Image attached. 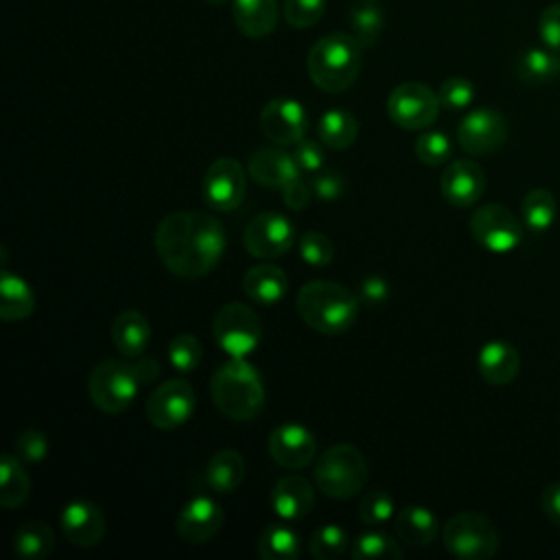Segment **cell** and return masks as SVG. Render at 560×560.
Returning <instances> with one entry per match:
<instances>
[{
  "label": "cell",
  "instance_id": "cell-1",
  "mask_svg": "<svg viewBox=\"0 0 560 560\" xmlns=\"http://www.w3.org/2000/svg\"><path fill=\"white\" fill-rule=\"evenodd\" d=\"M153 238L164 267L184 280L210 273L223 258L228 245L223 223L208 212L192 210L166 214L158 223Z\"/></svg>",
  "mask_w": 560,
  "mask_h": 560
},
{
  "label": "cell",
  "instance_id": "cell-2",
  "mask_svg": "<svg viewBox=\"0 0 560 560\" xmlns=\"http://www.w3.org/2000/svg\"><path fill=\"white\" fill-rule=\"evenodd\" d=\"M210 396L225 418L249 422L265 407V383L245 357H232L212 372Z\"/></svg>",
  "mask_w": 560,
  "mask_h": 560
},
{
  "label": "cell",
  "instance_id": "cell-3",
  "mask_svg": "<svg viewBox=\"0 0 560 560\" xmlns=\"http://www.w3.org/2000/svg\"><path fill=\"white\" fill-rule=\"evenodd\" d=\"M295 308L315 332L343 335L357 322L359 300L337 282L311 280L298 291Z\"/></svg>",
  "mask_w": 560,
  "mask_h": 560
},
{
  "label": "cell",
  "instance_id": "cell-4",
  "mask_svg": "<svg viewBox=\"0 0 560 560\" xmlns=\"http://www.w3.org/2000/svg\"><path fill=\"white\" fill-rule=\"evenodd\" d=\"M361 44L346 33H332L315 42L306 57V70L311 81L324 92H343L348 90L363 63Z\"/></svg>",
  "mask_w": 560,
  "mask_h": 560
},
{
  "label": "cell",
  "instance_id": "cell-5",
  "mask_svg": "<svg viewBox=\"0 0 560 560\" xmlns=\"http://www.w3.org/2000/svg\"><path fill=\"white\" fill-rule=\"evenodd\" d=\"M368 462L352 444H337L326 448L315 462V486L332 499H350L359 494L368 481Z\"/></svg>",
  "mask_w": 560,
  "mask_h": 560
},
{
  "label": "cell",
  "instance_id": "cell-6",
  "mask_svg": "<svg viewBox=\"0 0 560 560\" xmlns=\"http://www.w3.org/2000/svg\"><path fill=\"white\" fill-rule=\"evenodd\" d=\"M446 551L459 560H490L499 551V529L481 512H459L442 529Z\"/></svg>",
  "mask_w": 560,
  "mask_h": 560
},
{
  "label": "cell",
  "instance_id": "cell-7",
  "mask_svg": "<svg viewBox=\"0 0 560 560\" xmlns=\"http://www.w3.org/2000/svg\"><path fill=\"white\" fill-rule=\"evenodd\" d=\"M140 385L142 383L131 363L105 359L90 372L88 394L96 409L105 413H120L133 402Z\"/></svg>",
  "mask_w": 560,
  "mask_h": 560
},
{
  "label": "cell",
  "instance_id": "cell-8",
  "mask_svg": "<svg viewBox=\"0 0 560 560\" xmlns=\"http://www.w3.org/2000/svg\"><path fill=\"white\" fill-rule=\"evenodd\" d=\"M212 332L221 350L230 357H247L262 341V322L254 308L241 302H230L217 311Z\"/></svg>",
  "mask_w": 560,
  "mask_h": 560
},
{
  "label": "cell",
  "instance_id": "cell-9",
  "mask_svg": "<svg viewBox=\"0 0 560 560\" xmlns=\"http://www.w3.org/2000/svg\"><path fill=\"white\" fill-rule=\"evenodd\" d=\"M470 234L483 249L508 254L523 241V225L510 208L501 203H486L472 212Z\"/></svg>",
  "mask_w": 560,
  "mask_h": 560
},
{
  "label": "cell",
  "instance_id": "cell-10",
  "mask_svg": "<svg viewBox=\"0 0 560 560\" xmlns=\"http://www.w3.org/2000/svg\"><path fill=\"white\" fill-rule=\"evenodd\" d=\"M440 105L442 103L438 94L429 85L407 81L392 90L387 98V114L394 120V125L407 131H418L429 127L438 118Z\"/></svg>",
  "mask_w": 560,
  "mask_h": 560
},
{
  "label": "cell",
  "instance_id": "cell-11",
  "mask_svg": "<svg viewBox=\"0 0 560 560\" xmlns=\"http://www.w3.org/2000/svg\"><path fill=\"white\" fill-rule=\"evenodd\" d=\"M195 389L188 381H164L151 392L147 400V418L158 429H177L195 413Z\"/></svg>",
  "mask_w": 560,
  "mask_h": 560
},
{
  "label": "cell",
  "instance_id": "cell-12",
  "mask_svg": "<svg viewBox=\"0 0 560 560\" xmlns=\"http://www.w3.org/2000/svg\"><path fill=\"white\" fill-rule=\"evenodd\" d=\"M293 243H295V228L280 212L256 214L243 232V245L256 258L284 256L293 247Z\"/></svg>",
  "mask_w": 560,
  "mask_h": 560
},
{
  "label": "cell",
  "instance_id": "cell-13",
  "mask_svg": "<svg viewBox=\"0 0 560 560\" xmlns=\"http://www.w3.org/2000/svg\"><path fill=\"white\" fill-rule=\"evenodd\" d=\"M508 120L501 112L481 107L464 116L457 127L459 147L470 155H488L499 151L508 140Z\"/></svg>",
  "mask_w": 560,
  "mask_h": 560
},
{
  "label": "cell",
  "instance_id": "cell-14",
  "mask_svg": "<svg viewBox=\"0 0 560 560\" xmlns=\"http://www.w3.org/2000/svg\"><path fill=\"white\" fill-rule=\"evenodd\" d=\"M245 171L234 158L214 160L203 177V201L217 212L236 210L245 197Z\"/></svg>",
  "mask_w": 560,
  "mask_h": 560
},
{
  "label": "cell",
  "instance_id": "cell-15",
  "mask_svg": "<svg viewBox=\"0 0 560 560\" xmlns=\"http://www.w3.org/2000/svg\"><path fill=\"white\" fill-rule=\"evenodd\" d=\"M260 129L262 133L282 147H295L308 129V116L300 101L293 98H271L260 109Z\"/></svg>",
  "mask_w": 560,
  "mask_h": 560
},
{
  "label": "cell",
  "instance_id": "cell-16",
  "mask_svg": "<svg viewBox=\"0 0 560 560\" xmlns=\"http://www.w3.org/2000/svg\"><path fill=\"white\" fill-rule=\"evenodd\" d=\"M267 448L278 466L287 470H302L315 459L317 442L306 427L287 422L269 433Z\"/></svg>",
  "mask_w": 560,
  "mask_h": 560
},
{
  "label": "cell",
  "instance_id": "cell-17",
  "mask_svg": "<svg viewBox=\"0 0 560 560\" xmlns=\"http://www.w3.org/2000/svg\"><path fill=\"white\" fill-rule=\"evenodd\" d=\"M223 521V508L212 497L197 494L177 514L175 532L188 545H203L219 534Z\"/></svg>",
  "mask_w": 560,
  "mask_h": 560
},
{
  "label": "cell",
  "instance_id": "cell-18",
  "mask_svg": "<svg viewBox=\"0 0 560 560\" xmlns=\"http://www.w3.org/2000/svg\"><path fill=\"white\" fill-rule=\"evenodd\" d=\"M442 197L455 208L477 203L486 190V173L475 160H453L440 177Z\"/></svg>",
  "mask_w": 560,
  "mask_h": 560
},
{
  "label": "cell",
  "instance_id": "cell-19",
  "mask_svg": "<svg viewBox=\"0 0 560 560\" xmlns=\"http://www.w3.org/2000/svg\"><path fill=\"white\" fill-rule=\"evenodd\" d=\"M59 523L66 538L77 547H96L105 536V516L101 508L88 499L70 501Z\"/></svg>",
  "mask_w": 560,
  "mask_h": 560
},
{
  "label": "cell",
  "instance_id": "cell-20",
  "mask_svg": "<svg viewBox=\"0 0 560 560\" xmlns=\"http://www.w3.org/2000/svg\"><path fill=\"white\" fill-rule=\"evenodd\" d=\"M247 171L260 186L278 188V190L289 186L302 173L298 168L293 155H289L280 149H258V151H254L249 162H247Z\"/></svg>",
  "mask_w": 560,
  "mask_h": 560
},
{
  "label": "cell",
  "instance_id": "cell-21",
  "mask_svg": "<svg viewBox=\"0 0 560 560\" xmlns=\"http://www.w3.org/2000/svg\"><path fill=\"white\" fill-rule=\"evenodd\" d=\"M315 503L313 486L302 475L280 477L271 490V508L284 521L304 518Z\"/></svg>",
  "mask_w": 560,
  "mask_h": 560
},
{
  "label": "cell",
  "instance_id": "cell-22",
  "mask_svg": "<svg viewBox=\"0 0 560 560\" xmlns=\"http://www.w3.org/2000/svg\"><path fill=\"white\" fill-rule=\"evenodd\" d=\"M477 368L486 383L501 387L518 376L521 354L512 343L494 339L481 346L477 354Z\"/></svg>",
  "mask_w": 560,
  "mask_h": 560
},
{
  "label": "cell",
  "instance_id": "cell-23",
  "mask_svg": "<svg viewBox=\"0 0 560 560\" xmlns=\"http://www.w3.org/2000/svg\"><path fill=\"white\" fill-rule=\"evenodd\" d=\"M112 341L127 359H138L151 341V324L140 311H120L112 324Z\"/></svg>",
  "mask_w": 560,
  "mask_h": 560
},
{
  "label": "cell",
  "instance_id": "cell-24",
  "mask_svg": "<svg viewBox=\"0 0 560 560\" xmlns=\"http://www.w3.org/2000/svg\"><path fill=\"white\" fill-rule=\"evenodd\" d=\"M289 280L284 269L271 262L254 265L243 276V291L249 300L258 304H276L287 295Z\"/></svg>",
  "mask_w": 560,
  "mask_h": 560
},
{
  "label": "cell",
  "instance_id": "cell-25",
  "mask_svg": "<svg viewBox=\"0 0 560 560\" xmlns=\"http://www.w3.org/2000/svg\"><path fill=\"white\" fill-rule=\"evenodd\" d=\"M278 0H232L236 28L247 37H265L278 24Z\"/></svg>",
  "mask_w": 560,
  "mask_h": 560
},
{
  "label": "cell",
  "instance_id": "cell-26",
  "mask_svg": "<svg viewBox=\"0 0 560 560\" xmlns=\"http://www.w3.org/2000/svg\"><path fill=\"white\" fill-rule=\"evenodd\" d=\"M438 516L424 505H405L394 521L398 540L411 547L429 545L438 534Z\"/></svg>",
  "mask_w": 560,
  "mask_h": 560
},
{
  "label": "cell",
  "instance_id": "cell-27",
  "mask_svg": "<svg viewBox=\"0 0 560 560\" xmlns=\"http://www.w3.org/2000/svg\"><path fill=\"white\" fill-rule=\"evenodd\" d=\"M35 308V291L31 284L20 278L18 273H11L9 269H2L0 276V317L4 322H20L26 319Z\"/></svg>",
  "mask_w": 560,
  "mask_h": 560
},
{
  "label": "cell",
  "instance_id": "cell-28",
  "mask_svg": "<svg viewBox=\"0 0 560 560\" xmlns=\"http://www.w3.org/2000/svg\"><path fill=\"white\" fill-rule=\"evenodd\" d=\"M516 77L529 85H542L560 77V52L551 48H525L514 63Z\"/></svg>",
  "mask_w": 560,
  "mask_h": 560
},
{
  "label": "cell",
  "instance_id": "cell-29",
  "mask_svg": "<svg viewBox=\"0 0 560 560\" xmlns=\"http://www.w3.org/2000/svg\"><path fill=\"white\" fill-rule=\"evenodd\" d=\"M243 477H245V459L236 448L217 451L206 466V481L219 494L234 492L243 481Z\"/></svg>",
  "mask_w": 560,
  "mask_h": 560
},
{
  "label": "cell",
  "instance_id": "cell-30",
  "mask_svg": "<svg viewBox=\"0 0 560 560\" xmlns=\"http://www.w3.org/2000/svg\"><path fill=\"white\" fill-rule=\"evenodd\" d=\"M359 136L357 118L346 109H328L317 120V138L330 149H348Z\"/></svg>",
  "mask_w": 560,
  "mask_h": 560
},
{
  "label": "cell",
  "instance_id": "cell-31",
  "mask_svg": "<svg viewBox=\"0 0 560 560\" xmlns=\"http://www.w3.org/2000/svg\"><path fill=\"white\" fill-rule=\"evenodd\" d=\"M13 453H4L0 462V503L7 510L20 508L31 494V479Z\"/></svg>",
  "mask_w": 560,
  "mask_h": 560
},
{
  "label": "cell",
  "instance_id": "cell-32",
  "mask_svg": "<svg viewBox=\"0 0 560 560\" xmlns=\"http://www.w3.org/2000/svg\"><path fill=\"white\" fill-rule=\"evenodd\" d=\"M55 549V532L44 521H28L13 534V551L22 560H42Z\"/></svg>",
  "mask_w": 560,
  "mask_h": 560
},
{
  "label": "cell",
  "instance_id": "cell-33",
  "mask_svg": "<svg viewBox=\"0 0 560 560\" xmlns=\"http://www.w3.org/2000/svg\"><path fill=\"white\" fill-rule=\"evenodd\" d=\"M348 20L352 26V37L363 46L372 48L383 33V9L376 0H354Z\"/></svg>",
  "mask_w": 560,
  "mask_h": 560
},
{
  "label": "cell",
  "instance_id": "cell-34",
  "mask_svg": "<svg viewBox=\"0 0 560 560\" xmlns=\"http://www.w3.org/2000/svg\"><path fill=\"white\" fill-rule=\"evenodd\" d=\"M258 556L262 560H293L300 556V534L289 525L271 523L258 536Z\"/></svg>",
  "mask_w": 560,
  "mask_h": 560
},
{
  "label": "cell",
  "instance_id": "cell-35",
  "mask_svg": "<svg viewBox=\"0 0 560 560\" xmlns=\"http://www.w3.org/2000/svg\"><path fill=\"white\" fill-rule=\"evenodd\" d=\"M556 197L547 188H532L521 201V219L532 232H545L556 221Z\"/></svg>",
  "mask_w": 560,
  "mask_h": 560
},
{
  "label": "cell",
  "instance_id": "cell-36",
  "mask_svg": "<svg viewBox=\"0 0 560 560\" xmlns=\"http://www.w3.org/2000/svg\"><path fill=\"white\" fill-rule=\"evenodd\" d=\"M400 556V545L381 529H370L361 534L352 545L354 560H398Z\"/></svg>",
  "mask_w": 560,
  "mask_h": 560
},
{
  "label": "cell",
  "instance_id": "cell-37",
  "mask_svg": "<svg viewBox=\"0 0 560 560\" xmlns=\"http://www.w3.org/2000/svg\"><path fill=\"white\" fill-rule=\"evenodd\" d=\"M348 549V534L339 525H322L313 532L308 542V553L315 560H335Z\"/></svg>",
  "mask_w": 560,
  "mask_h": 560
},
{
  "label": "cell",
  "instance_id": "cell-38",
  "mask_svg": "<svg viewBox=\"0 0 560 560\" xmlns=\"http://www.w3.org/2000/svg\"><path fill=\"white\" fill-rule=\"evenodd\" d=\"M201 354H203V350L195 335L182 332L168 341V361L182 374L197 370L201 363Z\"/></svg>",
  "mask_w": 560,
  "mask_h": 560
},
{
  "label": "cell",
  "instance_id": "cell-39",
  "mask_svg": "<svg viewBox=\"0 0 560 560\" xmlns=\"http://www.w3.org/2000/svg\"><path fill=\"white\" fill-rule=\"evenodd\" d=\"M451 140L446 133L442 131H427L422 133L416 144H413V153L416 158L427 164V166H440V164H446L448 158H451Z\"/></svg>",
  "mask_w": 560,
  "mask_h": 560
},
{
  "label": "cell",
  "instance_id": "cell-40",
  "mask_svg": "<svg viewBox=\"0 0 560 560\" xmlns=\"http://www.w3.org/2000/svg\"><path fill=\"white\" fill-rule=\"evenodd\" d=\"M394 516V499L385 490H372L361 499L359 518L368 527H381Z\"/></svg>",
  "mask_w": 560,
  "mask_h": 560
},
{
  "label": "cell",
  "instance_id": "cell-41",
  "mask_svg": "<svg viewBox=\"0 0 560 560\" xmlns=\"http://www.w3.org/2000/svg\"><path fill=\"white\" fill-rule=\"evenodd\" d=\"M300 256L311 267H326L335 258V247L328 236L322 232H304L298 241Z\"/></svg>",
  "mask_w": 560,
  "mask_h": 560
},
{
  "label": "cell",
  "instance_id": "cell-42",
  "mask_svg": "<svg viewBox=\"0 0 560 560\" xmlns=\"http://www.w3.org/2000/svg\"><path fill=\"white\" fill-rule=\"evenodd\" d=\"M326 0H284L282 15L293 28H311L322 20Z\"/></svg>",
  "mask_w": 560,
  "mask_h": 560
},
{
  "label": "cell",
  "instance_id": "cell-43",
  "mask_svg": "<svg viewBox=\"0 0 560 560\" xmlns=\"http://www.w3.org/2000/svg\"><path fill=\"white\" fill-rule=\"evenodd\" d=\"M24 464H37L48 455V438L37 429H26L13 440V451Z\"/></svg>",
  "mask_w": 560,
  "mask_h": 560
},
{
  "label": "cell",
  "instance_id": "cell-44",
  "mask_svg": "<svg viewBox=\"0 0 560 560\" xmlns=\"http://www.w3.org/2000/svg\"><path fill=\"white\" fill-rule=\"evenodd\" d=\"M438 98L448 109H464L475 98V85L464 77H448L438 88Z\"/></svg>",
  "mask_w": 560,
  "mask_h": 560
},
{
  "label": "cell",
  "instance_id": "cell-45",
  "mask_svg": "<svg viewBox=\"0 0 560 560\" xmlns=\"http://www.w3.org/2000/svg\"><path fill=\"white\" fill-rule=\"evenodd\" d=\"M538 35L547 48L560 52V2L542 9L538 18Z\"/></svg>",
  "mask_w": 560,
  "mask_h": 560
},
{
  "label": "cell",
  "instance_id": "cell-46",
  "mask_svg": "<svg viewBox=\"0 0 560 560\" xmlns=\"http://www.w3.org/2000/svg\"><path fill=\"white\" fill-rule=\"evenodd\" d=\"M293 160L302 173H317L324 166V149L319 142L302 138L293 149Z\"/></svg>",
  "mask_w": 560,
  "mask_h": 560
},
{
  "label": "cell",
  "instance_id": "cell-47",
  "mask_svg": "<svg viewBox=\"0 0 560 560\" xmlns=\"http://www.w3.org/2000/svg\"><path fill=\"white\" fill-rule=\"evenodd\" d=\"M311 188L315 197L324 201H332L343 192V177L337 171H317L311 179Z\"/></svg>",
  "mask_w": 560,
  "mask_h": 560
},
{
  "label": "cell",
  "instance_id": "cell-48",
  "mask_svg": "<svg viewBox=\"0 0 560 560\" xmlns=\"http://www.w3.org/2000/svg\"><path fill=\"white\" fill-rule=\"evenodd\" d=\"M387 295H389V287H387L385 278H381V276H365L359 282V298L370 306L383 304L387 300Z\"/></svg>",
  "mask_w": 560,
  "mask_h": 560
},
{
  "label": "cell",
  "instance_id": "cell-49",
  "mask_svg": "<svg viewBox=\"0 0 560 560\" xmlns=\"http://www.w3.org/2000/svg\"><path fill=\"white\" fill-rule=\"evenodd\" d=\"M311 195H313V188L302 179V175L298 179H293L289 186L282 188V199L284 203L291 208V210H304L311 201Z\"/></svg>",
  "mask_w": 560,
  "mask_h": 560
},
{
  "label": "cell",
  "instance_id": "cell-50",
  "mask_svg": "<svg viewBox=\"0 0 560 560\" xmlns=\"http://www.w3.org/2000/svg\"><path fill=\"white\" fill-rule=\"evenodd\" d=\"M540 508H542L545 516H547L556 527H560V481L549 483V486L542 490Z\"/></svg>",
  "mask_w": 560,
  "mask_h": 560
},
{
  "label": "cell",
  "instance_id": "cell-51",
  "mask_svg": "<svg viewBox=\"0 0 560 560\" xmlns=\"http://www.w3.org/2000/svg\"><path fill=\"white\" fill-rule=\"evenodd\" d=\"M131 365H133V370H136L140 383H153V381L160 376V365H158V361H153V359H149V357H142V354H140L138 361L131 363Z\"/></svg>",
  "mask_w": 560,
  "mask_h": 560
},
{
  "label": "cell",
  "instance_id": "cell-52",
  "mask_svg": "<svg viewBox=\"0 0 560 560\" xmlns=\"http://www.w3.org/2000/svg\"><path fill=\"white\" fill-rule=\"evenodd\" d=\"M208 4H214V7H221V4H225V2H232V0H206Z\"/></svg>",
  "mask_w": 560,
  "mask_h": 560
}]
</instances>
